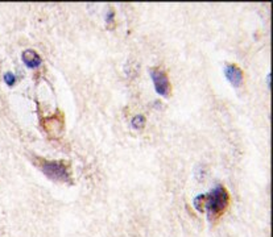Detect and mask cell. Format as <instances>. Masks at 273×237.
Masks as SVG:
<instances>
[{
	"label": "cell",
	"instance_id": "2",
	"mask_svg": "<svg viewBox=\"0 0 273 237\" xmlns=\"http://www.w3.org/2000/svg\"><path fill=\"white\" fill-rule=\"evenodd\" d=\"M34 164L49 179L60 183H73L71 169L65 161H48L45 158H34Z\"/></svg>",
	"mask_w": 273,
	"mask_h": 237
},
{
	"label": "cell",
	"instance_id": "1",
	"mask_svg": "<svg viewBox=\"0 0 273 237\" xmlns=\"http://www.w3.org/2000/svg\"><path fill=\"white\" fill-rule=\"evenodd\" d=\"M230 206V194L223 186H218L209 194L198 195L194 199V207L198 212H207L209 220L216 221L223 216Z\"/></svg>",
	"mask_w": 273,
	"mask_h": 237
},
{
	"label": "cell",
	"instance_id": "3",
	"mask_svg": "<svg viewBox=\"0 0 273 237\" xmlns=\"http://www.w3.org/2000/svg\"><path fill=\"white\" fill-rule=\"evenodd\" d=\"M151 77H152L154 89L158 94L162 95V96H169L170 82L165 71L162 69H158V67H152L151 69Z\"/></svg>",
	"mask_w": 273,
	"mask_h": 237
},
{
	"label": "cell",
	"instance_id": "5",
	"mask_svg": "<svg viewBox=\"0 0 273 237\" xmlns=\"http://www.w3.org/2000/svg\"><path fill=\"white\" fill-rule=\"evenodd\" d=\"M23 61H24V63L28 66L29 69H34V67L41 65V57L38 56L37 52H34L32 49L25 50L24 53H23Z\"/></svg>",
	"mask_w": 273,
	"mask_h": 237
},
{
	"label": "cell",
	"instance_id": "7",
	"mask_svg": "<svg viewBox=\"0 0 273 237\" xmlns=\"http://www.w3.org/2000/svg\"><path fill=\"white\" fill-rule=\"evenodd\" d=\"M15 79H16V78H15V75H13L12 73H7L4 75V81L8 86H12L13 83H15Z\"/></svg>",
	"mask_w": 273,
	"mask_h": 237
},
{
	"label": "cell",
	"instance_id": "4",
	"mask_svg": "<svg viewBox=\"0 0 273 237\" xmlns=\"http://www.w3.org/2000/svg\"><path fill=\"white\" fill-rule=\"evenodd\" d=\"M224 75L234 87H239L243 83V78H244V74H243L242 69L239 66L234 65V63L224 67Z\"/></svg>",
	"mask_w": 273,
	"mask_h": 237
},
{
	"label": "cell",
	"instance_id": "6",
	"mask_svg": "<svg viewBox=\"0 0 273 237\" xmlns=\"http://www.w3.org/2000/svg\"><path fill=\"white\" fill-rule=\"evenodd\" d=\"M132 127L135 129H143L145 127V118L143 115H137L132 118Z\"/></svg>",
	"mask_w": 273,
	"mask_h": 237
}]
</instances>
